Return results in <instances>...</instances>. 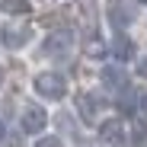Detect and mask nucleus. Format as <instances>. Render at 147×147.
Returning a JSON list of instances; mask_svg holds the SVG:
<instances>
[{
	"label": "nucleus",
	"mask_w": 147,
	"mask_h": 147,
	"mask_svg": "<svg viewBox=\"0 0 147 147\" xmlns=\"http://www.w3.org/2000/svg\"><path fill=\"white\" fill-rule=\"evenodd\" d=\"M32 93L38 96L42 102H64L67 93H70V83L61 70L55 67H45L38 74H32Z\"/></svg>",
	"instance_id": "nucleus-1"
},
{
	"label": "nucleus",
	"mask_w": 147,
	"mask_h": 147,
	"mask_svg": "<svg viewBox=\"0 0 147 147\" xmlns=\"http://www.w3.org/2000/svg\"><path fill=\"white\" fill-rule=\"evenodd\" d=\"M74 45H77V35H74L70 29H55L48 32L38 45V55L45 61H67L74 55Z\"/></svg>",
	"instance_id": "nucleus-2"
},
{
	"label": "nucleus",
	"mask_w": 147,
	"mask_h": 147,
	"mask_svg": "<svg viewBox=\"0 0 147 147\" xmlns=\"http://www.w3.org/2000/svg\"><path fill=\"white\" fill-rule=\"evenodd\" d=\"M96 134L106 147H128V125L121 115H109L96 121Z\"/></svg>",
	"instance_id": "nucleus-3"
},
{
	"label": "nucleus",
	"mask_w": 147,
	"mask_h": 147,
	"mask_svg": "<svg viewBox=\"0 0 147 147\" xmlns=\"http://www.w3.org/2000/svg\"><path fill=\"white\" fill-rule=\"evenodd\" d=\"M134 19H138L134 0H109L106 3V22L115 32H128V26H134Z\"/></svg>",
	"instance_id": "nucleus-4"
},
{
	"label": "nucleus",
	"mask_w": 147,
	"mask_h": 147,
	"mask_svg": "<svg viewBox=\"0 0 147 147\" xmlns=\"http://www.w3.org/2000/svg\"><path fill=\"white\" fill-rule=\"evenodd\" d=\"M45 128H48V112L42 102H26L19 109V131L22 134L38 138V134H45Z\"/></svg>",
	"instance_id": "nucleus-5"
},
{
	"label": "nucleus",
	"mask_w": 147,
	"mask_h": 147,
	"mask_svg": "<svg viewBox=\"0 0 147 147\" xmlns=\"http://www.w3.org/2000/svg\"><path fill=\"white\" fill-rule=\"evenodd\" d=\"M32 38H35L32 26H22V22H3L0 26V45L7 51H22L32 45Z\"/></svg>",
	"instance_id": "nucleus-6"
},
{
	"label": "nucleus",
	"mask_w": 147,
	"mask_h": 147,
	"mask_svg": "<svg viewBox=\"0 0 147 147\" xmlns=\"http://www.w3.org/2000/svg\"><path fill=\"white\" fill-rule=\"evenodd\" d=\"M99 83H102V90H109V93H125L128 86H131V77H128V70H125V64H102V70H99Z\"/></svg>",
	"instance_id": "nucleus-7"
},
{
	"label": "nucleus",
	"mask_w": 147,
	"mask_h": 147,
	"mask_svg": "<svg viewBox=\"0 0 147 147\" xmlns=\"http://www.w3.org/2000/svg\"><path fill=\"white\" fill-rule=\"evenodd\" d=\"M102 109H106V102H102L99 93H80L77 96V115H80L83 125H96L102 118Z\"/></svg>",
	"instance_id": "nucleus-8"
},
{
	"label": "nucleus",
	"mask_w": 147,
	"mask_h": 147,
	"mask_svg": "<svg viewBox=\"0 0 147 147\" xmlns=\"http://www.w3.org/2000/svg\"><path fill=\"white\" fill-rule=\"evenodd\" d=\"M109 55L115 64H131V61H138V45L128 32H115L109 42Z\"/></svg>",
	"instance_id": "nucleus-9"
},
{
	"label": "nucleus",
	"mask_w": 147,
	"mask_h": 147,
	"mask_svg": "<svg viewBox=\"0 0 147 147\" xmlns=\"http://www.w3.org/2000/svg\"><path fill=\"white\" fill-rule=\"evenodd\" d=\"M0 13H7V16H29L32 13V0H0Z\"/></svg>",
	"instance_id": "nucleus-10"
},
{
	"label": "nucleus",
	"mask_w": 147,
	"mask_h": 147,
	"mask_svg": "<svg viewBox=\"0 0 147 147\" xmlns=\"http://www.w3.org/2000/svg\"><path fill=\"white\" fill-rule=\"evenodd\" d=\"M83 55L86 58H93V61H102L106 55H109V42H102V38H86V45H83Z\"/></svg>",
	"instance_id": "nucleus-11"
},
{
	"label": "nucleus",
	"mask_w": 147,
	"mask_h": 147,
	"mask_svg": "<svg viewBox=\"0 0 147 147\" xmlns=\"http://www.w3.org/2000/svg\"><path fill=\"white\" fill-rule=\"evenodd\" d=\"M32 147H64V138L48 134V131H45V134H38V138H35V144H32Z\"/></svg>",
	"instance_id": "nucleus-12"
},
{
	"label": "nucleus",
	"mask_w": 147,
	"mask_h": 147,
	"mask_svg": "<svg viewBox=\"0 0 147 147\" xmlns=\"http://www.w3.org/2000/svg\"><path fill=\"white\" fill-rule=\"evenodd\" d=\"M134 77H141V80H147V55H141V58L134 61Z\"/></svg>",
	"instance_id": "nucleus-13"
},
{
	"label": "nucleus",
	"mask_w": 147,
	"mask_h": 147,
	"mask_svg": "<svg viewBox=\"0 0 147 147\" xmlns=\"http://www.w3.org/2000/svg\"><path fill=\"white\" fill-rule=\"evenodd\" d=\"M138 115H141V118L147 121V90H144V93L138 96Z\"/></svg>",
	"instance_id": "nucleus-14"
},
{
	"label": "nucleus",
	"mask_w": 147,
	"mask_h": 147,
	"mask_svg": "<svg viewBox=\"0 0 147 147\" xmlns=\"http://www.w3.org/2000/svg\"><path fill=\"white\" fill-rule=\"evenodd\" d=\"M7 138V128H3V121H0V141H3Z\"/></svg>",
	"instance_id": "nucleus-15"
},
{
	"label": "nucleus",
	"mask_w": 147,
	"mask_h": 147,
	"mask_svg": "<svg viewBox=\"0 0 147 147\" xmlns=\"http://www.w3.org/2000/svg\"><path fill=\"white\" fill-rule=\"evenodd\" d=\"M134 7H147V0H134Z\"/></svg>",
	"instance_id": "nucleus-16"
},
{
	"label": "nucleus",
	"mask_w": 147,
	"mask_h": 147,
	"mask_svg": "<svg viewBox=\"0 0 147 147\" xmlns=\"http://www.w3.org/2000/svg\"><path fill=\"white\" fill-rule=\"evenodd\" d=\"M0 86H3V67H0Z\"/></svg>",
	"instance_id": "nucleus-17"
}]
</instances>
